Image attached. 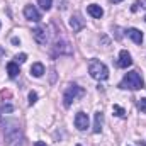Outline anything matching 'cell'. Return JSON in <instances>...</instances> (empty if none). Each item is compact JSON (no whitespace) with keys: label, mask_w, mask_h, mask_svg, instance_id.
I'll return each instance as SVG.
<instances>
[{"label":"cell","mask_w":146,"mask_h":146,"mask_svg":"<svg viewBox=\"0 0 146 146\" xmlns=\"http://www.w3.org/2000/svg\"><path fill=\"white\" fill-rule=\"evenodd\" d=\"M112 2H114V3H119V2H122V0H112Z\"/></svg>","instance_id":"23"},{"label":"cell","mask_w":146,"mask_h":146,"mask_svg":"<svg viewBox=\"0 0 146 146\" xmlns=\"http://www.w3.org/2000/svg\"><path fill=\"white\" fill-rule=\"evenodd\" d=\"M126 34H127V37H131L136 44H141V42H143V33H141L139 29H136V27H129V29L126 31Z\"/></svg>","instance_id":"10"},{"label":"cell","mask_w":146,"mask_h":146,"mask_svg":"<svg viewBox=\"0 0 146 146\" xmlns=\"http://www.w3.org/2000/svg\"><path fill=\"white\" fill-rule=\"evenodd\" d=\"M75 127L78 129V131H85L87 127H88V115L85 114V112H78L76 115H75Z\"/></svg>","instance_id":"6"},{"label":"cell","mask_w":146,"mask_h":146,"mask_svg":"<svg viewBox=\"0 0 146 146\" xmlns=\"http://www.w3.org/2000/svg\"><path fill=\"white\" fill-rule=\"evenodd\" d=\"M31 75L36 76V78L42 76V75H44V65H42V63H34V65L31 66Z\"/></svg>","instance_id":"14"},{"label":"cell","mask_w":146,"mask_h":146,"mask_svg":"<svg viewBox=\"0 0 146 146\" xmlns=\"http://www.w3.org/2000/svg\"><path fill=\"white\" fill-rule=\"evenodd\" d=\"M33 36H34V39H36L39 44H46V41H48V34H46V29L44 27H36L34 31H33Z\"/></svg>","instance_id":"11"},{"label":"cell","mask_w":146,"mask_h":146,"mask_svg":"<svg viewBox=\"0 0 146 146\" xmlns=\"http://www.w3.org/2000/svg\"><path fill=\"white\" fill-rule=\"evenodd\" d=\"M14 60H15V63H17V65H22V63L27 60V54H26V53H21V54H17Z\"/></svg>","instance_id":"18"},{"label":"cell","mask_w":146,"mask_h":146,"mask_svg":"<svg viewBox=\"0 0 146 146\" xmlns=\"http://www.w3.org/2000/svg\"><path fill=\"white\" fill-rule=\"evenodd\" d=\"M37 3H39V7L42 10H49L51 5H53V0H37Z\"/></svg>","instance_id":"16"},{"label":"cell","mask_w":146,"mask_h":146,"mask_svg":"<svg viewBox=\"0 0 146 146\" xmlns=\"http://www.w3.org/2000/svg\"><path fill=\"white\" fill-rule=\"evenodd\" d=\"M83 94H85V90H83L82 87H78V85H75V83L70 85V87L65 90V94H63V104H65V107H70L76 99L83 97Z\"/></svg>","instance_id":"4"},{"label":"cell","mask_w":146,"mask_h":146,"mask_svg":"<svg viewBox=\"0 0 146 146\" xmlns=\"http://www.w3.org/2000/svg\"><path fill=\"white\" fill-rule=\"evenodd\" d=\"M36 100H37V94L36 92H31L29 94V104L33 106V104H36Z\"/></svg>","instance_id":"20"},{"label":"cell","mask_w":146,"mask_h":146,"mask_svg":"<svg viewBox=\"0 0 146 146\" xmlns=\"http://www.w3.org/2000/svg\"><path fill=\"white\" fill-rule=\"evenodd\" d=\"M112 110H114V114H115L117 117H124V115H126V110L122 109L121 106H112Z\"/></svg>","instance_id":"17"},{"label":"cell","mask_w":146,"mask_h":146,"mask_svg":"<svg viewBox=\"0 0 146 146\" xmlns=\"http://www.w3.org/2000/svg\"><path fill=\"white\" fill-rule=\"evenodd\" d=\"M119 87L121 88H127V90H139V88L145 87V82H143L139 73L133 70V72H127L124 75V78L121 80Z\"/></svg>","instance_id":"2"},{"label":"cell","mask_w":146,"mask_h":146,"mask_svg":"<svg viewBox=\"0 0 146 146\" xmlns=\"http://www.w3.org/2000/svg\"><path fill=\"white\" fill-rule=\"evenodd\" d=\"M24 17L27 21H33V22H39L41 21V14L34 5H26L24 7Z\"/></svg>","instance_id":"5"},{"label":"cell","mask_w":146,"mask_h":146,"mask_svg":"<svg viewBox=\"0 0 146 146\" xmlns=\"http://www.w3.org/2000/svg\"><path fill=\"white\" fill-rule=\"evenodd\" d=\"M138 109L141 110V112H146V97L139 99V102H138Z\"/></svg>","instance_id":"19"},{"label":"cell","mask_w":146,"mask_h":146,"mask_svg":"<svg viewBox=\"0 0 146 146\" xmlns=\"http://www.w3.org/2000/svg\"><path fill=\"white\" fill-rule=\"evenodd\" d=\"M70 27L73 29V33H80L85 27V21L80 17V14H73L70 19Z\"/></svg>","instance_id":"7"},{"label":"cell","mask_w":146,"mask_h":146,"mask_svg":"<svg viewBox=\"0 0 146 146\" xmlns=\"http://www.w3.org/2000/svg\"><path fill=\"white\" fill-rule=\"evenodd\" d=\"M3 138L7 146H27L24 131L17 121H5L3 124Z\"/></svg>","instance_id":"1"},{"label":"cell","mask_w":146,"mask_h":146,"mask_svg":"<svg viewBox=\"0 0 146 146\" xmlns=\"http://www.w3.org/2000/svg\"><path fill=\"white\" fill-rule=\"evenodd\" d=\"M0 112H2V110H0Z\"/></svg>","instance_id":"25"},{"label":"cell","mask_w":146,"mask_h":146,"mask_svg":"<svg viewBox=\"0 0 146 146\" xmlns=\"http://www.w3.org/2000/svg\"><path fill=\"white\" fill-rule=\"evenodd\" d=\"M102 122H104V114L102 112H95V121H94V133L99 134L102 131Z\"/></svg>","instance_id":"13"},{"label":"cell","mask_w":146,"mask_h":146,"mask_svg":"<svg viewBox=\"0 0 146 146\" xmlns=\"http://www.w3.org/2000/svg\"><path fill=\"white\" fill-rule=\"evenodd\" d=\"M88 73H90V76H92L94 80H99V82L109 78V68H107L102 61H99V60H92V61H90V65H88Z\"/></svg>","instance_id":"3"},{"label":"cell","mask_w":146,"mask_h":146,"mask_svg":"<svg viewBox=\"0 0 146 146\" xmlns=\"http://www.w3.org/2000/svg\"><path fill=\"white\" fill-rule=\"evenodd\" d=\"M87 12H88L94 19H100V17L104 15V9H102L100 5H97V3H90V5L87 7Z\"/></svg>","instance_id":"12"},{"label":"cell","mask_w":146,"mask_h":146,"mask_svg":"<svg viewBox=\"0 0 146 146\" xmlns=\"http://www.w3.org/2000/svg\"><path fill=\"white\" fill-rule=\"evenodd\" d=\"M117 65H119L121 68H127V66H131V65H133V58H131L129 51L122 49V51L119 53V61H117Z\"/></svg>","instance_id":"8"},{"label":"cell","mask_w":146,"mask_h":146,"mask_svg":"<svg viewBox=\"0 0 146 146\" xmlns=\"http://www.w3.org/2000/svg\"><path fill=\"white\" fill-rule=\"evenodd\" d=\"M145 21H146V15H145Z\"/></svg>","instance_id":"24"},{"label":"cell","mask_w":146,"mask_h":146,"mask_svg":"<svg viewBox=\"0 0 146 146\" xmlns=\"http://www.w3.org/2000/svg\"><path fill=\"white\" fill-rule=\"evenodd\" d=\"M0 95H2V97H10V92H7V90H2V92H0Z\"/></svg>","instance_id":"21"},{"label":"cell","mask_w":146,"mask_h":146,"mask_svg":"<svg viewBox=\"0 0 146 146\" xmlns=\"http://www.w3.org/2000/svg\"><path fill=\"white\" fill-rule=\"evenodd\" d=\"M54 53H56V54H73L72 48H70V44H68L66 41H56V44H54Z\"/></svg>","instance_id":"9"},{"label":"cell","mask_w":146,"mask_h":146,"mask_svg":"<svg viewBox=\"0 0 146 146\" xmlns=\"http://www.w3.org/2000/svg\"><path fill=\"white\" fill-rule=\"evenodd\" d=\"M7 73H9V76H10V78H15V76L19 75V65H17L15 61L7 63Z\"/></svg>","instance_id":"15"},{"label":"cell","mask_w":146,"mask_h":146,"mask_svg":"<svg viewBox=\"0 0 146 146\" xmlns=\"http://www.w3.org/2000/svg\"><path fill=\"white\" fill-rule=\"evenodd\" d=\"M34 146H48V145H46V143H42V141H36Z\"/></svg>","instance_id":"22"}]
</instances>
